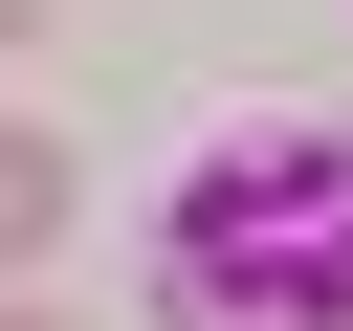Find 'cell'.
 Segmentation results:
<instances>
[{
  "label": "cell",
  "mask_w": 353,
  "mask_h": 331,
  "mask_svg": "<svg viewBox=\"0 0 353 331\" xmlns=\"http://www.w3.org/2000/svg\"><path fill=\"white\" fill-rule=\"evenodd\" d=\"M154 331H353V154L221 132L154 221Z\"/></svg>",
  "instance_id": "obj_1"
},
{
  "label": "cell",
  "mask_w": 353,
  "mask_h": 331,
  "mask_svg": "<svg viewBox=\"0 0 353 331\" xmlns=\"http://www.w3.org/2000/svg\"><path fill=\"white\" fill-rule=\"evenodd\" d=\"M0 331H66V309H0Z\"/></svg>",
  "instance_id": "obj_4"
},
{
  "label": "cell",
  "mask_w": 353,
  "mask_h": 331,
  "mask_svg": "<svg viewBox=\"0 0 353 331\" xmlns=\"http://www.w3.org/2000/svg\"><path fill=\"white\" fill-rule=\"evenodd\" d=\"M22 22H44V0H0V44H22Z\"/></svg>",
  "instance_id": "obj_3"
},
{
  "label": "cell",
  "mask_w": 353,
  "mask_h": 331,
  "mask_svg": "<svg viewBox=\"0 0 353 331\" xmlns=\"http://www.w3.org/2000/svg\"><path fill=\"white\" fill-rule=\"evenodd\" d=\"M44 243H66V154H44V132H0V265H44Z\"/></svg>",
  "instance_id": "obj_2"
}]
</instances>
